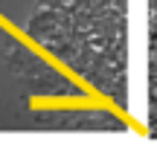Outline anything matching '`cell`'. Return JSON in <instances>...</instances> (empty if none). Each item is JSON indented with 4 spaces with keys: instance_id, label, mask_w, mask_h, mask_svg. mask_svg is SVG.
Returning <instances> with one entry per match:
<instances>
[{
    "instance_id": "cell-1",
    "label": "cell",
    "mask_w": 157,
    "mask_h": 145,
    "mask_svg": "<svg viewBox=\"0 0 157 145\" xmlns=\"http://www.w3.org/2000/svg\"><path fill=\"white\" fill-rule=\"evenodd\" d=\"M26 35L52 70L128 107V0H38Z\"/></svg>"
}]
</instances>
